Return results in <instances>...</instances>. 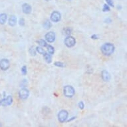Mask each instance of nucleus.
Wrapping results in <instances>:
<instances>
[{
    "instance_id": "obj_1",
    "label": "nucleus",
    "mask_w": 127,
    "mask_h": 127,
    "mask_svg": "<svg viewBox=\"0 0 127 127\" xmlns=\"http://www.w3.org/2000/svg\"><path fill=\"white\" fill-rule=\"evenodd\" d=\"M115 51V46L112 43H106L101 47V51L105 56H110Z\"/></svg>"
},
{
    "instance_id": "obj_2",
    "label": "nucleus",
    "mask_w": 127,
    "mask_h": 127,
    "mask_svg": "<svg viewBox=\"0 0 127 127\" xmlns=\"http://www.w3.org/2000/svg\"><path fill=\"white\" fill-rule=\"evenodd\" d=\"M63 92H64V95L65 96H67L68 98H72L74 95H75V91L74 89V88L72 86L67 85L65 86L63 89Z\"/></svg>"
},
{
    "instance_id": "obj_3",
    "label": "nucleus",
    "mask_w": 127,
    "mask_h": 127,
    "mask_svg": "<svg viewBox=\"0 0 127 127\" xmlns=\"http://www.w3.org/2000/svg\"><path fill=\"white\" fill-rule=\"evenodd\" d=\"M68 116H69V113H68V112H67V110H61L58 114L59 121L61 123H65V121H67V118H68Z\"/></svg>"
},
{
    "instance_id": "obj_4",
    "label": "nucleus",
    "mask_w": 127,
    "mask_h": 127,
    "mask_svg": "<svg viewBox=\"0 0 127 127\" xmlns=\"http://www.w3.org/2000/svg\"><path fill=\"white\" fill-rule=\"evenodd\" d=\"M10 67V63L8 59H3L0 61V69L2 71H7Z\"/></svg>"
},
{
    "instance_id": "obj_5",
    "label": "nucleus",
    "mask_w": 127,
    "mask_h": 127,
    "mask_svg": "<svg viewBox=\"0 0 127 127\" xmlns=\"http://www.w3.org/2000/svg\"><path fill=\"white\" fill-rule=\"evenodd\" d=\"M65 45L68 47H72L76 44V40L73 37L69 35L65 39Z\"/></svg>"
},
{
    "instance_id": "obj_6",
    "label": "nucleus",
    "mask_w": 127,
    "mask_h": 127,
    "mask_svg": "<svg viewBox=\"0 0 127 127\" xmlns=\"http://www.w3.org/2000/svg\"><path fill=\"white\" fill-rule=\"evenodd\" d=\"M13 98L12 96H8L7 98H5L2 100H0V106H9L12 104Z\"/></svg>"
},
{
    "instance_id": "obj_7",
    "label": "nucleus",
    "mask_w": 127,
    "mask_h": 127,
    "mask_svg": "<svg viewBox=\"0 0 127 127\" xmlns=\"http://www.w3.org/2000/svg\"><path fill=\"white\" fill-rule=\"evenodd\" d=\"M29 91L27 89H25V88L21 89L19 93V98H21V99H26V98H27V97L29 96Z\"/></svg>"
},
{
    "instance_id": "obj_8",
    "label": "nucleus",
    "mask_w": 127,
    "mask_h": 127,
    "mask_svg": "<svg viewBox=\"0 0 127 127\" xmlns=\"http://www.w3.org/2000/svg\"><path fill=\"white\" fill-rule=\"evenodd\" d=\"M51 19L53 22H58L61 19V14L58 11H55L51 15Z\"/></svg>"
},
{
    "instance_id": "obj_9",
    "label": "nucleus",
    "mask_w": 127,
    "mask_h": 127,
    "mask_svg": "<svg viewBox=\"0 0 127 127\" xmlns=\"http://www.w3.org/2000/svg\"><path fill=\"white\" fill-rule=\"evenodd\" d=\"M45 37L47 41H48L49 43H53L55 40V35L53 32L51 31V32H49L46 34Z\"/></svg>"
},
{
    "instance_id": "obj_10",
    "label": "nucleus",
    "mask_w": 127,
    "mask_h": 127,
    "mask_svg": "<svg viewBox=\"0 0 127 127\" xmlns=\"http://www.w3.org/2000/svg\"><path fill=\"white\" fill-rule=\"evenodd\" d=\"M101 77H102V80L105 82H108L110 80V74L106 70H104V71H102V73H101Z\"/></svg>"
},
{
    "instance_id": "obj_11",
    "label": "nucleus",
    "mask_w": 127,
    "mask_h": 127,
    "mask_svg": "<svg viewBox=\"0 0 127 127\" xmlns=\"http://www.w3.org/2000/svg\"><path fill=\"white\" fill-rule=\"evenodd\" d=\"M22 9L23 13L25 14H29L31 12V7L27 3H24L22 5Z\"/></svg>"
},
{
    "instance_id": "obj_12",
    "label": "nucleus",
    "mask_w": 127,
    "mask_h": 127,
    "mask_svg": "<svg viewBox=\"0 0 127 127\" xmlns=\"http://www.w3.org/2000/svg\"><path fill=\"white\" fill-rule=\"evenodd\" d=\"M16 24H17V17L15 15H11L10 18L9 19V25L13 27Z\"/></svg>"
},
{
    "instance_id": "obj_13",
    "label": "nucleus",
    "mask_w": 127,
    "mask_h": 127,
    "mask_svg": "<svg viewBox=\"0 0 127 127\" xmlns=\"http://www.w3.org/2000/svg\"><path fill=\"white\" fill-rule=\"evenodd\" d=\"M7 19V15L5 13H2L0 15V24H5L6 23Z\"/></svg>"
},
{
    "instance_id": "obj_14",
    "label": "nucleus",
    "mask_w": 127,
    "mask_h": 127,
    "mask_svg": "<svg viewBox=\"0 0 127 127\" xmlns=\"http://www.w3.org/2000/svg\"><path fill=\"white\" fill-rule=\"evenodd\" d=\"M43 55H44V57H45V59L46 61L48 63H50L51 62V61H52L51 56L49 54H48V53H45Z\"/></svg>"
},
{
    "instance_id": "obj_15",
    "label": "nucleus",
    "mask_w": 127,
    "mask_h": 127,
    "mask_svg": "<svg viewBox=\"0 0 127 127\" xmlns=\"http://www.w3.org/2000/svg\"><path fill=\"white\" fill-rule=\"evenodd\" d=\"M52 26V24L51 23L50 21H49L48 19L45 20V21L43 23V27L45 28V29H49Z\"/></svg>"
},
{
    "instance_id": "obj_16",
    "label": "nucleus",
    "mask_w": 127,
    "mask_h": 127,
    "mask_svg": "<svg viewBox=\"0 0 127 127\" xmlns=\"http://www.w3.org/2000/svg\"><path fill=\"white\" fill-rule=\"evenodd\" d=\"M47 51H48V52L49 54H51L53 55L54 53L55 52V50H54V48H53V47L51 45H47Z\"/></svg>"
},
{
    "instance_id": "obj_17",
    "label": "nucleus",
    "mask_w": 127,
    "mask_h": 127,
    "mask_svg": "<svg viewBox=\"0 0 127 127\" xmlns=\"http://www.w3.org/2000/svg\"><path fill=\"white\" fill-rule=\"evenodd\" d=\"M54 65H55L56 67H65V65L62 62H59V61H56V62L54 63Z\"/></svg>"
},
{
    "instance_id": "obj_18",
    "label": "nucleus",
    "mask_w": 127,
    "mask_h": 127,
    "mask_svg": "<svg viewBox=\"0 0 127 127\" xmlns=\"http://www.w3.org/2000/svg\"><path fill=\"white\" fill-rule=\"evenodd\" d=\"M37 43L39 44L41 47H47V44L46 41H44L43 39H41L39 40V41H38Z\"/></svg>"
},
{
    "instance_id": "obj_19",
    "label": "nucleus",
    "mask_w": 127,
    "mask_h": 127,
    "mask_svg": "<svg viewBox=\"0 0 127 127\" xmlns=\"http://www.w3.org/2000/svg\"><path fill=\"white\" fill-rule=\"evenodd\" d=\"M36 50L40 54H44L45 53V51H44V49L42 48L41 47H36Z\"/></svg>"
},
{
    "instance_id": "obj_20",
    "label": "nucleus",
    "mask_w": 127,
    "mask_h": 127,
    "mask_svg": "<svg viewBox=\"0 0 127 127\" xmlns=\"http://www.w3.org/2000/svg\"><path fill=\"white\" fill-rule=\"evenodd\" d=\"M29 53L31 54V55H32V56H35L36 55L35 51V49H33V47H31V48L29 49Z\"/></svg>"
},
{
    "instance_id": "obj_21",
    "label": "nucleus",
    "mask_w": 127,
    "mask_h": 127,
    "mask_svg": "<svg viewBox=\"0 0 127 127\" xmlns=\"http://www.w3.org/2000/svg\"><path fill=\"white\" fill-rule=\"evenodd\" d=\"M64 30H65V34L66 35H70V34L71 33V29L70 28H65Z\"/></svg>"
},
{
    "instance_id": "obj_22",
    "label": "nucleus",
    "mask_w": 127,
    "mask_h": 127,
    "mask_svg": "<svg viewBox=\"0 0 127 127\" xmlns=\"http://www.w3.org/2000/svg\"><path fill=\"white\" fill-rule=\"evenodd\" d=\"M102 11H104V12H106V11H110V7L108 6L107 4H104V6H103V9Z\"/></svg>"
},
{
    "instance_id": "obj_23",
    "label": "nucleus",
    "mask_w": 127,
    "mask_h": 127,
    "mask_svg": "<svg viewBox=\"0 0 127 127\" xmlns=\"http://www.w3.org/2000/svg\"><path fill=\"white\" fill-rule=\"evenodd\" d=\"M21 73L23 75H26V74H27V67H26V66H23L21 68Z\"/></svg>"
},
{
    "instance_id": "obj_24",
    "label": "nucleus",
    "mask_w": 127,
    "mask_h": 127,
    "mask_svg": "<svg viewBox=\"0 0 127 127\" xmlns=\"http://www.w3.org/2000/svg\"><path fill=\"white\" fill-rule=\"evenodd\" d=\"M106 3H107V4L108 5H110L111 7H114V3H113V0H106Z\"/></svg>"
},
{
    "instance_id": "obj_25",
    "label": "nucleus",
    "mask_w": 127,
    "mask_h": 127,
    "mask_svg": "<svg viewBox=\"0 0 127 127\" xmlns=\"http://www.w3.org/2000/svg\"><path fill=\"white\" fill-rule=\"evenodd\" d=\"M19 25H21V26H23V25H25V20L23 18H21V19H19Z\"/></svg>"
},
{
    "instance_id": "obj_26",
    "label": "nucleus",
    "mask_w": 127,
    "mask_h": 127,
    "mask_svg": "<svg viewBox=\"0 0 127 127\" xmlns=\"http://www.w3.org/2000/svg\"><path fill=\"white\" fill-rule=\"evenodd\" d=\"M79 107L81 109H83L84 107H85V105H84V103L82 101H81V102H79Z\"/></svg>"
},
{
    "instance_id": "obj_27",
    "label": "nucleus",
    "mask_w": 127,
    "mask_h": 127,
    "mask_svg": "<svg viewBox=\"0 0 127 127\" xmlns=\"http://www.w3.org/2000/svg\"><path fill=\"white\" fill-rule=\"evenodd\" d=\"M21 84H22L23 87H26V85H27V82L26 81V80H25V79H24V80H23L22 82H21Z\"/></svg>"
},
{
    "instance_id": "obj_28",
    "label": "nucleus",
    "mask_w": 127,
    "mask_h": 127,
    "mask_svg": "<svg viewBox=\"0 0 127 127\" xmlns=\"http://www.w3.org/2000/svg\"><path fill=\"white\" fill-rule=\"evenodd\" d=\"M92 39H98V36L96 35H93L91 36Z\"/></svg>"
},
{
    "instance_id": "obj_29",
    "label": "nucleus",
    "mask_w": 127,
    "mask_h": 127,
    "mask_svg": "<svg viewBox=\"0 0 127 127\" xmlns=\"http://www.w3.org/2000/svg\"><path fill=\"white\" fill-rule=\"evenodd\" d=\"M110 22H112V20H111V19H110V18H107V19H106V20H105V23H110Z\"/></svg>"
},
{
    "instance_id": "obj_30",
    "label": "nucleus",
    "mask_w": 127,
    "mask_h": 127,
    "mask_svg": "<svg viewBox=\"0 0 127 127\" xmlns=\"http://www.w3.org/2000/svg\"><path fill=\"white\" fill-rule=\"evenodd\" d=\"M76 119V117H72V119H69V120L67 121V122H70V121H73V120H74V119Z\"/></svg>"
},
{
    "instance_id": "obj_31",
    "label": "nucleus",
    "mask_w": 127,
    "mask_h": 127,
    "mask_svg": "<svg viewBox=\"0 0 127 127\" xmlns=\"http://www.w3.org/2000/svg\"><path fill=\"white\" fill-rule=\"evenodd\" d=\"M46 1H51V0H45Z\"/></svg>"
},
{
    "instance_id": "obj_32",
    "label": "nucleus",
    "mask_w": 127,
    "mask_h": 127,
    "mask_svg": "<svg viewBox=\"0 0 127 127\" xmlns=\"http://www.w3.org/2000/svg\"><path fill=\"white\" fill-rule=\"evenodd\" d=\"M0 127H1V123H0Z\"/></svg>"
},
{
    "instance_id": "obj_33",
    "label": "nucleus",
    "mask_w": 127,
    "mask_h": 127,
    "mask_svg": "<svg viewBox=\"0 0 127 127\" xmlns=\"http://www.w3.org/2000/svg\"><path fill=\"white\" fill-rule=\"evenodd\" d=\"M1 95H0V98H1Z\"/></svg>"
}]
</instances>
